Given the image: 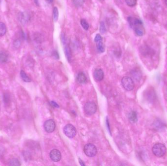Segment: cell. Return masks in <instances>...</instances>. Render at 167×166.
I'll list each match as a JSON object with an SVG mask.
<instances>
[{"label": "cell", "instance_id": "obj_1", "mask_svg": "<svg viewBox=\"0 0 167 166\" xmlns=\"http://www.w3.org/2000/svg\"><path fill=\"white\" fill-rule=\"evenodd\" d=\"M128 21L129 26L133 29L136 35L138 36H142L145 33V28L142 21L135 17H129L128 18Z\"/></svg>", "mask_w": 167, "mask_h": 166}, {"label": "cell", "instance_id": "obj_34", "mask_svg": "<svg viewBox=\"0 0 167 166\" xmlns=\"http://www.w3.org/2000/svg\"><path fill=\"white\" fill-rule=\"evenodd\" d=\"M165 3L166 4V5H167V0H165Z\"/></svg>", "mask_w": 167, "mask_h": 166}, {"label": "cell", "instance_id": "obj_32", "mask_svg": "<svg viewBox=\"0 0 167 166\" xmlns=\"http://www.w3.org/2000/svg\"><path fill=\"white\" fill-rule=\"evenodd\" d=\"M46 1H47L48 3H49V4H52V3H53V0H46Z\"/></svg>", "mask_w": 167, "mask_h": 166}, {"label": "cell", "instance_id": "obj_23", "mask_svg": "<svg viewBox=\"0 0 167 166\" xmlns=\"http://www.w3.org/2000/svg\"><path fill=\"white\" fill-rule=\"evenodd\" d=\"M9 165L10 166H20V161L17 159L13 158L9 162Z\"/></svg>", "mask_w": 167, "mask_h": 166}, {"label": "cell", "instance_id": "obj_3", "mask_svg": "<svg viewBox=\"0 0 167 166\" xmlns=\"http://www.w3.org/2000/svg\"><path fill=\"white\" fill-rule=\"evenodd\" d=\"M85 154L89 158H92L95 156L97 150L95 145L92 144H87L85 146L84 149Z\"/></svg>", "mask_w": 167, "mask_h": 166}, {"label": "cell", "instance_id": "obj_11", "mask_svg": "<svg viewBox=\"0 0 167 166\" xmlns=\"http://www.w3.org/2000/svg\"><path fill=\"white\" fill-rule=\"evenodd\" d=\"M131 75L136 81H139L142 77V73L139 69H135L132 70Z\"/></svg>", "mask_w": 167, "mask_h": 166}, {"label": "cell", "instance_id": "obj_13", "mask_svg": "<svg viewBox=\"0 0 167 166\" xmlns=\"http://www.w3.org/2000/svg\"><path fill=\"white\" fill-rule=\"evenodd\" d=\"M129 119L131 122L133 123L136 122L137 119H138L136 112L133 111L129 112Z\"/></svg>", "mask_w": 167, "mask_h": 166}, {"label": "cell", "instance_id": "obj_33", "mask_svg": "<svg viewBox=\"0 0 167 166\" xmlns=\"http://www.w3.org/2000/svg\"><path fill=\"white\" fill-rule=\"evenodd\" d=\"M35 3H36V4L37 5H39L38 0H35Z\"/></svg>", "mask_w": 167, "mask_h": 166}, {"label": "cell", "instance_id": "obj_17", "mask_svg": "<svg viewBox=\"0 0 167 166\" xmlns=\"http://www.w3.org/2000/svg\"><path fill=\"white\" fill-rule=\"evenodd\" d=\"M20 17L21 21L23 23H25L29 20L30 17L27 13L24 12L22 13Z\"/></svg>", "mask_w": 167, "mask_h": 166}, {"label": "cell", "instance_id": "obj_9", "mask_svg": "<svg viewBox=\"0 0 167 166\" xmlns=\"http://www.w3.org/2000/svg\"><path fill=\"white\" fill-rule=\"evenodd\" d=\"M62 44H63L64 48V51L65 56L67 57L68 61L70 62V61L72 60V51H71L70 46H69V44H68V41Z\"/></svg>", "mask_w": 167, "mask_h": 166}, {"label": "cell", "instance_id": "obj_5", "mask_svg": "<svg viewBox=\"0 0 167 166\" xmlns=\"http://www.w3.org/2000/svg\"><path fill=\"white\" fill-rule=\"evenodd\" d=\"M97 106L93 102H88L84 106V111L87 115L92 116L95 113Z\"/></svg>", "mask_w": 167, "mask_h": 166}, {"label": "cell", "instance_id": "obj_31", "mask_svg": "<svg viewBox=\"0 0 167 166\" xmlns=\"http://www.w3.org/2000/svg\"><path fill=\"white\" fill-rule=\"evenodd\" d=\"M79 163L80 164V165L81 166H85V164L82 161L80 158L79 159Z\"/></svg>", "mask_w": 167, "mask_h": 166}, {"label": "cell", "instance_id": "obj_27", "mask_svg": "<svg viewBox=\"0 0 167 166\" xmlns=\"http://www.w3.org/2000/svg\"><path fill=\"white\" fill-rule=\"evenodd\" d=\"M10 97H9V96L8 95V94H5L4 95V100L5 101V103L8 104L9 103V101H10Z\"/></svg>", "mask_w": 167, "mask_h": 166}, {"label": "cell", "instance_id": "obj_10", "mask_svg": "<svg viewBox=\"0 0 167 166\" xmlns=\"http://www.w3.org/2000/svg\"><path fill=\"white\" fill-rule=\"evenodd\" d=\"M93 76H94V79L96 81H100L103 80L104 79V72L102 69L97 68L94 71Z\"/></svg>", "mask_w": 167, "mask_h": 166}, {"label": "cell", "instance_id": "obj_2", "mask_svg": "<svg viewBox=\"0 0 167 166\" xmlns=\"http://www.w3.org/2000/svg\"><path fill=\"white\" fill-rule=\"evenodd\" d=\"M153 155L158 158L163 156L167 151L166 146L162 143H158L153 146L152 149Z\"/></svg>", "mask_w": 167, "mask_h": 166}, {"label": "cell", "instance_id": "obj_14", "mask_svg": "<svg viewBox=\"0 0 167 166\" xmlns=\"http://www.w3.org/2000/svg\"><path fill=\"white\" fill-rule=\"evenodd\" d=\"M77 81L81 84L85 83L87 82V79L85 74L83 72H80L77 76Z\"/></svg>", "mask_w": 167, "mask_h": 166}, {"label": "cell", "instance_id": "obj_28", "mask_svg": "<svg viewBox=\"0 0 167 166\" xmlns=\"http://www.w3.org/2000/svg\"><path fill=\"white\" fill-rule=\"evenodd\" d=\"M102 40V37L100 34H97L95 36V37L94 38V41L96 43H97L98 41Z\"/></svg>", "mask_w": 167, "mask_h": 166}, {"label": "cell", "instance_id": "obj_7", "mask_svg": "<svg viewBox=\"0 0 167 166\" xmlns=\"http://www.w3.org/2000/svg\"><path fill=\"white\" fill-rule=\"evenodd\" d=\"M44 128L48 132H52L55 129V123L52 119H48L44 123Z\"/></svg>", "mask_w": 167, "mask_h": 166}, {"label": "cell", "instance_id": "obj_16", "mask_svg": "<svg viewBox=\"0 0 167 166\" xmlns=\"http://www.w3.org/2000/svg\"><path fill=\"white\" fill-rule=\"evenodd\" d=\"M7 29L5 24L0 22V37H2L6 34Z\"/></svg>", "mask_w": 167, "mask_h": 166}, {"label": "cell", "instance_id": "obj_24", "mask_svg": "<svg viewBox=\"0 0 167 166\" xmlns=\"http://www.w3.org/2000/svg\"><path fill=\"white\" fill-rule=\"evenodd\" d=\"M126 4L130 7L135 6L137 4V0H125Z\"/></svg>", "mask_w": 167, "mask_h": 166}, {"label": "cell", "instance_id": "obj_21", "mask_svg": "<svg viewBox=\"0 0 167 166\" xmlns=\"http://www.w3.org/2000/svg\"><path fill=\"white\" fill-rule=\"evenodd\" d=\"M85 0H72V3L76 8H80L84 5Z\"/></svg>", "mask_w": 167, "mask_h": 166}, {"label": "cell", "instance_id": "obj_6", "mask_svg": "<svg viewBox=\"0 0 167 166\" xmlns=\"http://www.w3.org/2000/svg\"><path fill=\"white\" fill-rule=\"evenodd\" d=\"M64 132L68 138H72L76 135V129L74 127V126L72 124H68L65 127Z\"/></svg>", "mask_w": 167, "mask_h": 166}, {"label": "cell", "instance_id": "obj_12", "mask_svg": "<svg viewBox=\"0 0 167 166\" xmlns=\"http://www.w3.org/2000/svg\"><path fill=\"white\" fill-rule=\"evenodd\" d=\"M141 53L144 56H149L152 55V51L151 48L147 46H142L141 47Z\"/></svg>", "mask_w": 167, "mask_h": 166}, {"label": "cell", "instance_id": "obj_29", "mask_svg": "<svg viewBox=\"0 0 167 166\" xmlns=\"http://www.w3.org/2000/svg\"><path fill=\"white\" fill-rule=\"evenodd\" d=\"M50 105H52L53 107H54L55 108H59V105L56 103H55L54 101H51L50 102Z\"/></svg>", "mask_w": 167, "mask_h": 166}, {"label": "cell", "instance_id": "obj_15", "mask_svg": "<svg viewBox=\"0 0 167 166\" xmlns=\"http://www.w3.org/2000/svg\"><path fill=\"white\" fill-rule=\"evenodd\" d=\"M8 55L4 52H0V63H4L8 61Z\"/></svg>", "mask_w": 167, "mask_h": 166}, {"label": "cell", "instance_id": "obj_26", "mask_svg": "<svg viewBox=\"0 0 167 166\" xmlns=\"http://www.w3.org/2000/svg\"><path fill=\"white\" fill-rule=\"evenodd\" d=\"M21 41L20 39H16V40H15L14 42H13V46H14L15 48H18L20 47L21 45Z\"/></svg>", "mask_w": 167, "mask_h": 166}, {"label": "cell", "instance_id": "obj_4", "mask_svg": "<svg viewBox=\"0 0 167 166\" xmlns=\"http://www.w3.org/2000/svg\"><path fill=\"white\" fill-rule=\"evenodd\" d=\"M122 86L125 90L132 91L135 87V83L132 78L129 76H124L122 80Z\"/></svg>", "mask_w": 167, "mask_h": 166}, {"label": "cell", "instance_id": "obj_20", "mask_svg": "<svg viewBox=\"0 0 167 166\" xmlns=\"http://www.w3.org/2000/svg\"><path fill=\"white\" fill-rule=\"evenodd\" d=\"M53 17L55 21H58L59 18V11H58V8L57 7H54L53 9Z\"/></svg>", "mask_w": 167, "mask_h": 166}, {"label": "cell", "instance_id": "obj_30", "mask_svg": "<svg viewBox=\"0 0 167 166\" xmlns=\"http://www.w3.org/2000/svg\"><path fill=\"white\" fill-rule=\"evenodd\" d=\"M53 56L55 57V58H56V59H59V54H58V52H57V51H53Z\"/></svg>", "mask_w": 167, "mask_h": 166}, {"label": "cell", "instance_id": "obj_25", "mask_svg": "<svg viewBox=\"0 0 167 166\" xmlns=\"http://www.w3.org/2000/svg\"><path fill=\"white\" fill-rule=\"evenodd\" d=\"M99 30L101 34H105L106 32L107 29H106L105 23L103 21H101L100 23Z\"/></svg>", "mask_w": 167, "mask_h": 166}, {"label": "cell", "instance_id": "obj_19", "mask_svg": "<svg viewBox=\"0 0 167 166\" xmlns=\"http://www.w3.org/2000/svg\"><path fill=\"white\" fill-rule=\"evenodd\" d=\"M97 43V48L98 52L100 53L104 52L105 51V47L102 40L98 41Z\"/></svg>", "mask_w": 167, "mask_h": 166}, {"label": "cell", "instance_id": "obj_18", "mask_svg": "<svg viewBox=\"0 0 167 166\" xmlns=\"http://www.w3.org/2000/svg\"><path fill=\"white\" fill-rule=\"evenodd\" d=\"M20 75L22 79L24 81H25L26 83H29L31 81V79H30V77L26 75L25 72L23 70L21 71Z\"/></svg>", "mask_w": 167, "mask_h": 166}, {"label": "cell", "instance_id": "obj_8", "mask_svg": "<svg viewBox=\"0 0 167 166\" xmlns=\"http://www.w3.org/2000/svg\"><path fill=\"white\" fill-rule=\"evenodd\" d=\"M50 158L54 162H58L61 159V154L59 150L53 149L50 152Z\"/></svg>", "mask_w": 167, "mask_h": 166}, {"label": "cell", "instance_id": "obj_22", "mask_svg": "<svg viewBox=\"0 0 167 166\" xmlns=\"http://www.w3.org/2000/svg\"><path fill=\"white\" fill-rule=\"evenodd\" d=\"M81 24L82 25V28L84 29L85 30H88L89 28V24H88L87 21L85 20V19H81L80 21Z\"/></svg>", "mask_w": 167, "mask_h": 166}]
</instances>
